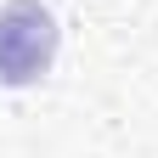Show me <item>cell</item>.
<instances>
[{
	"label": "cell",
	"mask_w": 158,
	"mask_h": 158,
	"mask_svg": "<svg viewBox=\"0 0 158 158\" xmlns=\"http://www.w3.org/2000/svg\"><path fill=\"white\" fill-rule=\"evenodd\" d=\"M56 56V17L40 0H11L0 6V79L28 85L51 68Z\"/></svg>",
	"instance_id": "6da1fadb"
}]
</instances>
